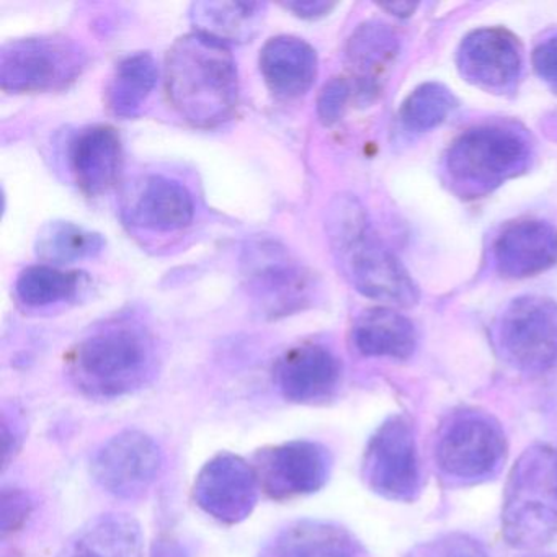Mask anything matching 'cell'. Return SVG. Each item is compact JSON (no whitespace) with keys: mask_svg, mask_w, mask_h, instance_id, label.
<instances>
[{"mask_svg":"<svg viewBox=\"0 0 557 557\" xmlns=\"http://www.w3.org/2000/svg\"><path fill=\"white\" fill-rule=\"evenodd\" d=\"M169 100L197 128H216L239 102L236 61L227 45L203 34L178 38L165 58Z\"/></svg>","mask_w":557,"mask_h":557,"instance_id":"obj_1","label":"cell"},{"mask_svg":"<svg viewBox=\"0 0 557 557\" xmlns=\"http://www.w3.org/2000/svg\"><path fill=\"white\" fill-rule=\"evenodd\" d=\"M67 373L74 386L90 399L129 396L151 383L158 373L154 341L136 322H112L73 348Z\"/></svg>","mask_w":557,"mask_h":557,"instance_id":"obj_2","label":"cell"},{"mask_svg":"<svg viewBox=\"0 0 557 557\" xmlns=\"http://www.w3.org/2000/svg\"><path fill=\"white\" fill-rule=\"evenodd\" d=\"M327 237L335 259L351 285L368 298L389 305L419 301V289L403 263L371 230L367 211L351 195H338L327 210Z\"/></svg>","mask_w":557,"mask_h":557,"instance_id":"obj_3","label":"cell"},{"mask_svg":"<svg viewBox=\"0 0 557 557\" xmlns=\"http://www.w3.org/2000/svg\"><path fill=\"white\" fill-rule=\"evenodd\" d=\"M502 536L517 549H536L557 536V449L528 446L511 466L502 505Z\"/></svg>","mask_w":557,"mask_h":557,"instance_id":"obj_4","label":"cell"},{"mask_svg":"<svg viewBox=\"0 0 557 557\" xmlns=\"http://www.w3.org/2000/svg\"><path fill=\"white\" fill-rule=\"evenodd\" d=\"M530 154V143L518 129L478 126L453 143L445 158V174L453 190L461 197H484L521 174L528 168Z\"/></svg>","mask_w":557,"mask_h":557,"instance_id":"obj_5","label":"cell"},{"mask_svg":"<svg viewBox=\"0 0 557 557\" xmlns=\"http://www.w3.org/2000/svg\"><path fill=\"white\" fill-rule=\"evenodd\" d=\"M507 436L500 422L481 409L453 410L435 440L436 468L449 481L478 484L494 478L507 458Z\"/></svg>","mask_w":557,"mask_h":557,"instance_id":"obj_6","label":"cell"},{"mask_svg":"<svg viewBox=\"0 0 557 557\" xmlns=\"http://www.w3.org/2000/svg\"><path fill=\"white\" fill-rule=\"evenodd\" d=\"M240 273L247 296L262 318H286L314 301V276L276 240H250L240 257Z\"/></svg>","mask_w":557,"mask_h":557,"instance_id":"obj_7","label":"cell"},{"mask_svg":"<svg viewBox=\"0 0 557 557\" xmlns=\"http://www.w3.org/2000/svg\"><path fill=\"white\" fill-rule=\"evenodd\" d=\"M87 58L76 41L35 37L11 41L0 53V86L9 92H50L73 84Z\"/></svg>","mask_w":557,"mask_h":557,"instance_id":"obj_8","label":"cell"},{"mask_svg":"<svg viewBox=\"0 0 557 557\" xmlns=\"http://www.w3.org/2000/svg\"><path fill=\"white\" fill-rule=\"evenodd\" d=\"M361 475L374 494L387 500H416L422 488V466L416 426L406 413L391 416L371 435Z\"/></svg>","mask_w":557,"mask_h":557,"instance_id":"obj_9","label":"cell"},{"mask_svg":"<svg viewBox=\"0 0 557 557\" xmlns=\"http://www.w3.org/2000/svg\"><path fill=\"white\" fill-rule=\"evenodd\" d=\"M498 345L508 363L523 373L557 367V305L543 296L513 299L498 322Z\"/></svg>","mask_w":557,"mask_h":557,"instance_id":"obj_10","label":"cell"},{"mask_svg":"<svg viewBox=\"0 0 557 557\" xmlns=\"http://www.w3.org/2000/svg\"><path fill=\"white\" fill-rule=\"evenodd\" d=\"M164 469V453L141 430H125L107 440L90 462L94 481L119 498L143 497Z\"/></svg>","mask_w":557,"mask_h":557,"instance_id":"obj_11","label":"cell"},{"mask_svg":"<svg viewBox=\"0 0 557 557\" xmlns=\"http://www.w3.org/2000/svg\"><path fill=\"white\" fill-rule=\"evenodd\" d=\"M332 456L324 445L295 440L260 453L257 478L260 487L276 500L314 494L327 484Z\"/></svg>","mask_w":557,"mask_h":557,"instance_id":"obj_12","label":"cell"},{"mask_svg":"<svg viewBox=\"0 0 557 557\" xmlns=\"http://www.w3.org/2000/svg\"><path fill=\"white\" fill-rule=\"evenodd\" d=\"M259 478L246 459L233 453L211 458L195 479L198 507L224 524H237L250 517L259 498Z\"/></svg>","mask_w":557,"mask_h":557,"instance_id":"obj_13","label":"cell"},{"mask_svg":"<svg viewBox=\"0 0 557 557\" xmlns=\"http://www.w3.org/2000/svg\"><path fill=\"white\" fill-rule=\"evenodd\" d=\"M521 48L505 28H479L462 40L458 67L462 77L481 89L504 92L521 73Z\"/></svg>","mask_w":557,"mask_h":557,"instance_id":"obj_14","label":"cell"},{"mask_svg":"<svg viewBox=\"0 0 557 557\" xmlns=\"http://www.w3.org/2000/svg\"><path fill=\"white\" fill-rule=\"evenodd\" d=\"M341 377V360L331 348L319 344L292 348L275 367L280 394L295 404L325 403L338 389Z\"/></svg>","mask_w":557,"mask_h":557,"instance_id":"obj_15","label":"cell"},{"mask_svg":"<svg viewBox=\"0 0 557 557\" xmlns=\"http://www.w3.org/2000/svg\"><path fill=\"white\" fill-rule=\"evenodd\" d=\"M495 269L505 278H527L557 263V230L544 221L508 224L494 244Z\"/></svg>","mask_w":557,"mask_h":557,"instance_id":"obj_16","label":"cell"},{"mask_svg":"<svg viewBox=\"0 0 557 557\" xmlns=\"http://www.w3.org/2000/svg\"><path fill=\"white\" fill-rule=\"evenodd\" d=\"M125 213L135 226L171 233L191 223L195 203L190 191L181 182L151 175L143 178L126 198Z\"/></svg>","mask_w":557,"mask_h":557,"instance_id":"obj_17","label":"cell"},{"mask_svg":"<svg viewBox=\"0 0 557 557\" xmlns=\"http://www.w3.org/2000/svg\"><path fill=\"white\" fill-rule=\"evenodd\" d=\"M71 169L76 184L89 197L109 190L123 165L122 139L112 126L83 129L71 145Z\"/></svg>","mask_w":557,"mask_h":557,"instance_id":"obj_18","label":"cell"},{"mask_svg":"<svg viewBox=\"0 0 557 557\" xmlns=\"http://www.w3.org/2000/svg\"><path fill=\"white\" fill-rule=\"evenodd\" d=\"M260 71L269 89L282 99H296L311 89L318 76V54L301 38H272L260 51Z\"/></svg>","mask_w":557,"mask_h":557,"instance_id":"obj_19","label":"cell"},{"mask_svg":"<svg viewBox=\"0 0 557 557\" xmlns=\"http://www.w3.org/2000/svg\"><path fill=\"white\" fill-rule=\"evenodd\" d=\"M58 557H145V534L132 515H99L66 541Z\"/></svg>","mask_w":557,"mask_h":557,"instance_id":"obj_20","label":"cell"},{"mask_svg":"<svg viewBox=\"0 0 557 557\" xmlns=\"http://www.w3.org/2000/svg\"><path fill=\"white\" fill-rule=\"evenodd\" d=\"M262 557H360V543L341 524L299 520L273 534Z\"/></svg>","mask_w":557,"mask_h":557,"instance_id":"obj_21","label":"cell"},{"mask_svg":"<svg viewBox=\"0 0 557 557\" xmlns=\"http://www.w3.org/2000/svg\"><path fill=\"white\" fill-rule=\"evenodd\" d=\"M399 51L396 34L383 22H364L347 44V66L355 79L354 89L363 99L380 92L381 74Z\"/></svg>","mask_w":557,"mask_h":557,"instance_id":"obj_22","label":"cell"},{"mask_svg":"<svg viewBox=\"0 0 557 557\" xmlns=\"http://www.w3.org/2000/svg\"><path fill=\"white\" fill-rule=\"evenodd\" d=\"M355 347L363 357L406 360L417 347V331L406 315L389 308L367 309L351 329Z\"/></svg>","mask_w":557,"mask_h":557,"instance_id":"obj_23","label":"cell"},{"mask_svg":"<svg viewBox=\"0 0 557 557\" xmlns=\"http://www.w3.org/2000/svg\"><path fill=\"white\" fill-rule=\"evenodd\" d=\"M267 5L262 2H195L190 18L198 34L226 45L227 41H250L265 21Z\"/></svg>","mask_w":557,"mask_h":557,"instance_id":"obj_24","label":"cell"},{"mask_svg":"<svg viewBox=\"0 0 557 557\" xmlns=\"http://www.w3.org/2000/svg\"><path fill=\"white\" fill-rule=\"evenodd\" d=\"M158 83V64L149 53L120 61L107 87V107L120 119L139 115Z\"/></svg>","mask_w":557,"mask_h":557,"instance_id":"obj_25","label":"cell"},{"mask_svg":"<svg viewBox=\"0 0 557 557\" xmlns=\"http://www.w3.org/2000/svg\"><path fill=\"white\" fill-rule=\"evenodd\" d=\"M103 247L106 240L99 233L67 221H53L38 233L35 252L45 262L64 265L99 256Z\"/></svg>","mask_w":557,"mask_h":557,"instance_id":"obj_26","label":"cell"},{"mask_svg":"<svg viewBox=\"0 0 557 557\" xmlns=\"http://www.w3.org/2000/svg\"><path fill=\"white\" fill-rule=\"evenodd\" d=\"M79 273L61 272L50 265L25 269L15 282V295L30 308L70 301L79 292Z\"/></svg>","mask_w":557,"mask_h":557,"instance_id":"obj_27","label":"cell"},{"mask_svg":"<svg viewBox=\"0 0 557 557\" xmlns=\"http://www.w3.org/2000/svg\"><path fill=\"white\" fill-rule=\"evenodd\" d=\"M455 106V97L445 86L423 84L407 97L400 109V122L410 132H430L445 122Z\"/></svg>","mask_w":557,"mask_h":557,"instance_id":"obj_28","label":"cell"},{"mask_svg":"<svg viewBox=\"0 0 557 557\" xmlns=\"http://www.w3.org/2000/svg\"><path fill=\"white\" fill-rule=\"evenodd\" d=\"M354 86L345 77H334L322 87L318 97V115L324 125H334L344 115Z\"/></svg>","mask_w":557,"mask_h":557,"instance_id":"obj_29","label":"cell"},{"mask_svg":"<svg viewBox=\"0 0 557 557\" xmlns=\"http://www.w3.org/2000/svg\"><path fill=\"white\" fill-rule=\"evenodd\" d=\"M425 557H488L479 541L462 533L440 536L426 546Z\"/></svg>","mask_w":557,"mask_h":557,"instance_id":"obj_30","label":"cell"},{"mask_svg":"<svg viewBox=\"0 0 557 557\" xmlns=\"http://www.w3.org/2000/svg\"><path fill=\"white\" fill-rule=\"evenodd\" d=\"M0 507H2V510H0V517H2L0 528H2V536L5 537L9 533L17 531L27 521L32 510H34V500L24 491H18V488L9 491V488H5L2 492Z\"/></svg>","mask_w":557,"mask_h":557,"instance_id":"obj_31","label":"cell"},{"mask_svg":"<svg viewBox=\"0 0 557 557\" xmlns=\"http://www.w3.org/2000/svg\"><path fill=\"white\" fill-rule=\"evenodd\" d=\"M537 76L557 94V32L547 35L533 53Z\"/></svg>","mask_w":557,"mask_h":557,"instance_id":"obj_32","label":"cell"},{"mask_svg":"<svg viewBox=\"0 0 557 557\" xmlns=\"http://www.w3.org/2000/svg\"><path fill=\"white\" fill-rule=\"evenodd\" d=\"M24 420L21 419L15 410H4L2 412V449H4V468H8L22 443H24Z\"/></svg>","mask_w":557,"mask_h":557,"instance_id":"obj_33","label":"cell"},{"mask_svg":"<svg viewBox=\"0 0 557 557\" xmlns=\"http://www.w3.org/2000/svg\"><path fill=\"white\" fill-rule=\"evenodd\" d=\"M283 5L302 18L324 17L335 8V4L324 2V0H295V2H286Z\"/></svg>","mask_w":557,"mask_h":557,"instance_id":"obj_34","label":"cell"},{"mask_svg":"<svg viewBox=\"0 0 557 557\" xmlns=\"http://www.w3.org/2000/svg\"><path fill=\"white\" fill-rule=\"evenodd\" d=\"M152 557H188L187 550L175 541H159Z\"/></svg>","mask_w":557,"mask_h":557,"instance_id":"obj_35","label":"cell"},{"mask_svg":"<svg viewBox=\"0 0 557 557\" xmlns=\"http://www.w3.org/2000/svg\"><path fill=\"white\" fill-rule=\"evenodd\" d=\"M381 8L396 15V17H409L416 11L417 4H412V2H396V4H384Z\"/></svg>","mask_w":557,"mask_h":557,"instance_id":"obj_36","label":"cell"},{"mask_svg":"<svg viewBox=\"0 0 557 557\" xmlns=\"http://www.w3.org/2000/svg\"><path fill=\"white\" fill-rule=\"evenodd\" d=\"M534 557H550V556H534Z\"/></svg>","mask_w":557,"mask_h":557,"instance_id":"obj_37","label":"cell"}]
</instances>
